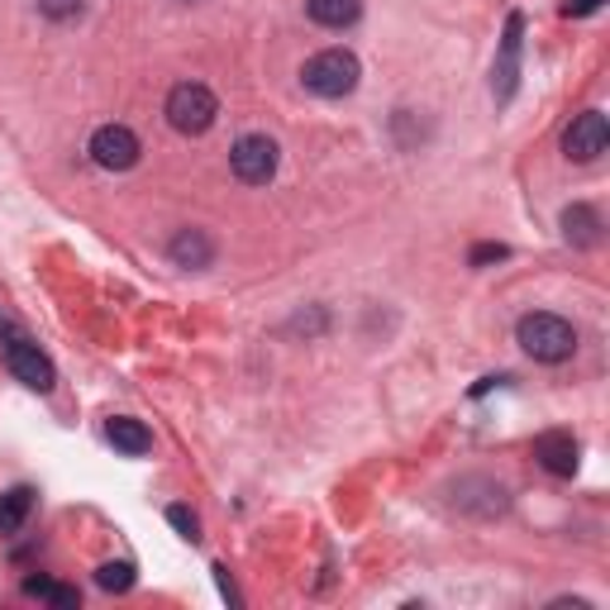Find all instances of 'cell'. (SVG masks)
<instances>
[{
	"instance_id": "19",
	"label": "cell",
	"mask_w": 610,
	"mask_h": 610,
	"mask_svg": "<svg viewBox=\"0 0 610 610\" xmlns=\"http://www.w3.org/2000/svg\"><path fill=\"white\" fill-rule=\"evenodd\" d=\"M48 601L62 606V610H72V606H82V591H77V587H58V582H53V591H48Z\"/></svg>"
},
{
	"instance_id": "18",
	"label": "cell",
	"mask_w": 610,
	"mask_h": 610,
	"mask_svg": "<svg viewBox=\"0 0 610 610\" xmlns=\"http://www.w3.org/2000/svg\"><path fill=\"white\" fill-rule=\"evenodd\" d=\"M506 253H510L506 244H477L468 263H472V267H487V263H501V258H506Z\"/></svg>"
},
{
	"instance_id": "13",
	"label": "cell",
	"mask_w": 610,
	"mask_h": 610,
	"mask_svg": "<svg viewBox=\"0 0 610 610\" xmlns=\"http://www.w3.org/2000/svg\"><path fill=\"white\" fill-rule=\"evenodd\" d=\"M305 14L325 29H348L363 14V0H305Z\"/></svg>"
},
{
	"instance_id": "11",
	"label": "cell",
	"mask_w": 610,
	"mask_h": 610,
	"mask_svg": "<svg viewBox=\"0 0 610 610\" xmlns=\"http://www.w3.org/2000/svg\"><path fill=\"white\" fill-rule=\"evenodd\" d=\"M105 439L120 448V454H130V458H143L153 448V429L143 425V420H130V415H115V420L105 425Z\"/></svg>"
},
{
	"instance_id": "20",
	"label": "cell",
	"mask_w": 610,
	"mask_h": 610,
	"mask_svg": "<svg viewBox=\"0 0 610 610\" xmlns=\"http://www.w3.org/2000/svg\"><path fill=\"white\" fill-rule=\"evenodd\" d=\"M24 591H29V597H43V601H48V591H53V582H48V577H29Z\"/></svg>"
},
{
	"instance_id": "3",
	"label": "cell",
	"mask_w": 610,
	"mask_h": 610,
	"mask_svg": "<svg viewBox=\"0 0 610 610\" xmlns=\"http://www.w3.org/2000/svg\"><path fill=\"white\" fill-rule=\"evenodd\" d=\"M163 115H167V124H172L176 134H205L215 124V115H220V101H215L211 87L182 82V87H172Z\"/></svg>"
},
{
	"instance_id": "7",
	"label": "cell",
	"mask_w": 610,
	"mask_h": 610,
	"mask_svg": "<svg viewBox=\"0 0 610 610\" xmlns=\"http://www.w3.org/2000/svg\"><path fill=\"white\" fill-rule=\"evenodd\" d=\"M606 139H610V130H606L601 110H582L563 134V153L572 157V163H597V157L606 153Z\"/></svg>"
},
{
	"instance_id": "14",
	"label": "cell",
	"mask_w": 610,
	"mask_h": 610,
	"mask_svg": "<svg viewBox=\"0 0 610 610\" xmlns=\"http://www.w3.org/2000/svg\"><path fill=\"white\" fill-rule=\"evenodd\" d=\"M29 510H34V491L29 487H14L0 496V535H14V529L29 520Z\"/></svg>"
},
{
	"instance_id": "21",
	"label": "cell",
	"mask_w": 610,
	"mask_h": 610,
	"mask_svg": "<svg viewBox=\"0 0 610 610\" xmlns=\"http://www.w3.org/2000/svg\"><path fill=\"white\" fill-rule=\"evenodd\" d=\"M601 0H568V14H597Z\"/></svg>"
},
{
	"instance_id": "16",
	"label": "cell",
	"mask_w": 610,
	"mask_h": 610,
	"mask_svg": "<svg viewBox=\"0 0 610 610\" xmlns=\"http://www.w3.org/2000/svg\"><path fill=\"white\" fill-rule=\"evenodd\" d=\"M95 582H101L105 591H130L134 587V568L130 563H105L101 572H95Z\"/></svg>"
},
{
	"instance_id": "4",
	"label": "cell",
	"mask_w": 610,
	"mask_h": 610,
	"mask_svg": "<svg viewBox=\"0 0 610 610\" xmlns=\"http://www.w3.org/2000/svg\"><path fill=\"white\" fill-rule=\"evenodd\" d=\"M277 163H282V153L267 134H244L230 149V167L244 186H267L272 176H277Z\"/></svg>"
},
{
	"instance_id": "12",
	"label": "cell",
	"mask_w": 610,
	"mask_h": 610,
	"mask_svg": "<svg viewBox=\"0 0 610 610\" xmlns=\"http://www.w3.org/2000/svg\"><path fill=\"white\" fill-rule=\"evenodd\" d=\"M563 234H568V244H577V248L601 244V215L591 211V205H568V211H563Z\"/></svg>"
},
{
	"instance_id": "17",
	"label": "cell",
	"mask_w": 610,
	"mask_h": 610,
	"mask_svg": "<svg viewBox=\"0 0 610 610\" xmlns=\"http://www.w3.org/2000/svg\"><path fill=\"white\" fill-rule=\"evenodd\" d=\"M167 520H172V529H176V535H182V539H201V535H196V529H201V520L191 516L186 506H172V510H167Z\"/></svg>"
},
{
	"instance_id": "8",
	"label": "cell",
	"mask_w": 610,
	"mask_h": 610,
	"mask_svg": "<svg viewBox=\"0 0 610 610\" xmlns=\"http://www.w3.org/2000/svg\"><path fill=\"white\" fill-rule=\"evenodd\" d=\"M520 34H525V14H510L506 39H501V58H496V77H491L496 105H506L510 95H516V82H520Z\"/></svg>"
},
{
	"instance_id": "5",
	"label": "cell",
	"mask_w": 610,
	"mask_h": 610,
	"mask_svg": "<svg viewBox=\"0 0 610 610\" xmlns=\"http://www.w3.org/2000/svg\"><path fill=\"white\" fill-rule=\"evenodd\" d=\"M91 163L105 167V172H130L139 163V134L130 130V124H101V130L91 134Z\"/></svg>"
},
{
	"instance_id": "9",
	"label": "cell",
	"mask_w": 610,
	"mask_h": 610,
	"mask_svg": "<svg viewBox=\"0 0 610 610\" xmlns=\"http://www.w3.org/2000/svg\"><path fill=\"white\" fill-rule=\"evenodd\" d=\"M535 458H539V468H543V472H553V477H572V472H577V439L563 435V429H549V435H539V439H535Z\"/></svg>"
},
{
	"instance_id": "15",
	"label": "cell",
	"mask_w": 610,
	"mask_h": 610,
	"mask_svg": "<svg viewBox=\"0 0 610 610\" xmlns=\"http://www.w3.org/2000/svg\"><path fill=\"white\" fill-rule=\"evenodd\" d=\"M39 6V14L43 20H53V24H68V20H77V14L87 10V0H34Z\"/></svg>"
},
{
	"instance_id": "10",
	"label": "cell",
	"mask_w": 610,
	"mask_h": 610,
	"mask_svg": "<svg viewBox=\"0 0 610 610\" xmlns=\"http://www.w3.org/2000/svg\"><path fill=\"white\" fill-rule=\"evenodd\" d=\"M167 253H172V263H176V267L201 272V267H211V263H215V238L205 234V230H176V238L167 244Z\"/></svg>"
},
{
	"instance_id": "2",
	"label": "cell",
	"mask_w": 610,
	"mask_h": 610,
	"mask_svg": "<svg viewBox=\"0 0 610 610\" xmlns=\"http://www.w3.org/2000/svg\"><path fill=\"white\" fill-rule=\"evenodd\" d=\"M358 58L348 53V48H325V53H315L311 62L301 68V82L311 95H319V101H344V95L358 87Z\"/></svg>"
},
{
	"instance_id": "1",
	"label": "cell",
	"mask_w": 610,
	"mask_h": 610,
	"mask_svg": "<svg viewBox=\"0 0 610 610\" xmlns=\"http://www.w3.org/2000/svg\"><path fill=\"white\" fill-rule=\"evenodd\" d=\"M516 339L535 363H568L577 353V329L568 325L563 315H549V311H535L516 325Z\"/></svg>"
},
{
	"instance_id": "6",
	"label": "cell",
	"mask_w": 610,
	"mask_h": 610,
	"mask_svg": "<svg viewBox=\"0 0 610 610\" xmlns=\"http://www.w3.org/2000/svg\"><path fill=\"white\" fill-rule=\"evenodd\" d=\"M6 363H10V373L20 377L29 392H53V382H58L53 363L39 353V344H29L24 334H14V329H10V339H6Z\"/></svg>"
}]
</instances>
